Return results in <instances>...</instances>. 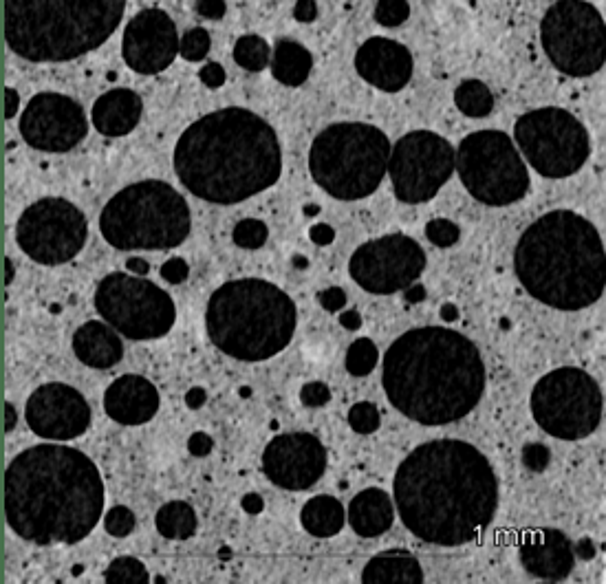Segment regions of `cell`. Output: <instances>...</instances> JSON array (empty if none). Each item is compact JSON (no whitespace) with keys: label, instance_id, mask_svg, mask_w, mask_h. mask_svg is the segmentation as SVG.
Instances as JSON below:
<instances>
[{"label":"cell","instance_id":"obj_1","mask_svg":"<svg viewBox=\"0 0 606 584\" xmlns=\"http://www.w3.org/2000/svg\"><path fill=\"white\" fill-rule=\"evenodd\" d=\"M399 518L430 545L459 547L490 527L499 507V479L472 443L437 439L415 448L395 474Z\"/></svg>","mask_w":606,"mask_h":584},{"label":"cell","instance_id":"obj_2","mask_svg":"<svg viewBox=\"0 0 606 584\" xmlns=\"http://www.w3.org/2000/svg\"><path fill=\"white\" fill-rule=\"evenodd\" d=\"M104 512L100 470L84 452L42 443L9 463L5 514L14 532L36 545H73Z\"/></svg>","mask_w":606,"mask_h":584},{"label":"cell","instance_id":"obj_3","mask_svg":"<svg viewBox=\"0 0 606 584\" xmlns=\"http://www.w3.org/2000/svg\"><path fill=\"white\" fill-rule=\"evenodd\" d=\"M177 177L194 197L230 205L272 188L283 172V148L263 117L221 108L186 128L175 148Z\"/></svg>","mask_w":606,"mask_h":584},{"label":"cell","instance_id":"obj_4","mask_svg":"<svg viewBox=\"0 0 606 584\" xmlns=\"http://www.w3.org/2000/svg\"><path fill=\"white\" fill-rule=\"evenodd\" d=\"M384 391L408 419L443 426L470 415L485 391V366L465 335L421 327L406 331L384 355Z\"/></svg>","mask_w":606,"mask_h":584},{"label":"cell","instance_id":"obj_5","mask_svg":"<svg viewBox=\"0 0 606 584\" xmlns=\"http://www.w3.org/2000/svg\"><path fill=\"white\" fill-rule=\"evenodd\" d=\"M604 263L600 232L571 210L540 216L521 236L514 256L527 294L560 311H580L602 298Z\"/></svg>","mask_w":606,"mask_h":584},{"label":"cell","instance_id":"obj_6","mask_svg":"<svg viewBox=\"0 0 606 584\" xmlns=\"http://www.w3.org/2000/svg\"><path fill=\"white\" fill-rule=\"evenodd\" d=\"M124 12V0H7L5 40L29 62H67L102 47Z\"/></svg>","mask_w":606,"mask_h":584},{"label":"cell","instance_id":"obj_7","mask_svg":"<svg viewBox=\"0 0 606 584\" xmlns=\"http://www.w3.org/2000/svg\"><path fill=\"white\" fill-rule=\"evenodd\" d=\"M296 320L294 300L261 278L225 283L214 291L205 313L212 344L243 362L278 355L294 338Z\"/></svg>","mask_w":606,"mask_h":584},{"label":"cell","instance_id":"obj_8","mask_svg":"<svg viewBox=\"0 0 606 584\" xmlns=\"http://www.w3.org/2000/svg\"><path fill=\"white\" fill-rule=\"evenodd\" d=\"M190 208L164 181H139L104 205L100 232L117 250H172L190 234Z\"/></svg>","mask_w":606,"mask_h":584},{"label":"cell","instance_id":"obj_9","mask_svg":"<svg viewBox=\"0 0 606 584\" xmlns=\"http://www.w3.org/2000/svg\"><path fill=\"white\" fill-rule=\"evenodd\" d=\"M391 159V142L371 124H333L313 139L309 170L313 181L340 201L366 199L380 188Z\"/></svg>","mask_w":606,"mask_h":584},{"label":"cell","instance_id":"obj_10","mask_svg":"<svg viewBox=\"0 0 606 584\" xmlns=\"http://www.w3.org/2000/svg\"><path fill=\"white\" fill-rule=\"evenodd\" d=\"M454 170H459L472 197L492 208H505L525 199L532 186L512 137L501 131H479L465 137L459 153H454Z\"/></svg>","mask_w":606,"mask_h":584},{"label":"cell","instance_id":"obj_11","mask_svg":"<svg viewBox=\"0 0 606 584\" xmlns=\"http://www.w3.org/2000/svg\"><path fill=\"white\" fill-rule=\"evenodd\" d=\"M602 410L600 386L582 369H556L534 386L532 413L536 424L556 439L589 437L600 426Z\"/></svg>","mask_w":606,"mask_h":584},{"label":"cell","instance_id":"obj_12","mask_svg":"<svg viewBox=\"0 0 606 584\" xmlns=\"http://www.w3.org/2000/svg\"><path fill=\"white\" fill-rule=\"evenodd\" d=\"M514 139L540 175L565 179L587 164L591 142L587 128L565 108H536L516 122Z\"/></svg>","mask_w":606,"mask_h":584},{"label":"cell","instance_id":"obj_13","mask_svg":"<svg viewBox=\"0 0 606 584\" xmlns=\"http://www.w3.org/2000/svg\"><path fill=\"white\" fill-rule=\"evenodd\" d=\"M95 307L108 327L128 340H157L172 329L175 302L155 283L122 272L108 274L95 291Z\"/></svg>","mask_w":606,"mask_h":584},{"label":"cell","instance_id":"obj_14","mask_svg":"<svg viewBox=\"0 0 606 584\" xmlns=\"http://www.w3.org/2000/svg\"><path fill=\"white\" fill-rule=\"evenodd\" d=\"M540 40L551 64L573 78H587L604 67V20L582 0H560L540 23Z\"/></svg>","mask_w":606,"mask_h":584},{"label":"cell","instance_id":"obj_15","mask_svg":"<svg viewBox=\"0 0 606 584\" xmlns=\"http://www.w3.org/2000/svg\"><path fill=\"white\" fill-rule=\"evenodd\" d=\"M89 239L84 214L67 199H40L23 212L16 241L40 265H62L82 252Z\"/></svg>","mask_w":606,"mask_h":584},{"label":"cell","instance_id":"obj_16","mask_svg":"<svg viewBox=\"0 0 606 584\" xmlns=\"http://www.w3.org/2000/svg\"><path fill=\"white\" fill-rule=\"evenodd\" d=\"M388 172L399 201L426 203L452 177L454 148L437 133L413 131L391 148Z\"/></svg>","mask_w":606,"mask_h":584},{"label":"cell","instance_id":"obj_17","mask_svg":"<svg viewBox=\"0 0 606 584\" xmlns=\"http://www.w3.org/2000/svg\"><path fill=\"white\" fill-rule=\"evenodd\" d=\"M426 254L417 241L404 234L382 236V239L357 247L349 261L353 280L369 294L388 296L410 287L424 274Z\"/></svg>","mask_w":606,"mask_h":584},{"label":"cell","instance_id":"obj_18","mask_svg":"<svg viewBox=\"0 0 606 584\" xmlns=\"http://www.w3.org/2000/svg\"><path fill=\"white\" fill-rule=\"evenodd\" d=\"M89 133L84 108L60 93H40L20 117V135L45 153H69Z\"/></svg>","mask_w":606,"mask_h":584},{"label":"cell","instance_id":"obj_19","mask_svg":"<svg viewBox=\"0 0 606 584\" xmlns=\"http://www.w3.org/2000/svg\"><path fill=\"white\" fill-rule=\"evenodd\" d=\"M263 470L278 488L291 492L309 490L327 470V450L309 432L278 435L263 452Z\"/></svg>","mask_w":606,"mask_h":584},{"label":"cell","instance_id":"obj_20","mask_svg":"<svg viewBox=\"0 0 606 584\" xmlns=\"http://www.w3.org/2000/svg\"><path fill=\"white\" fill-rule=\"evenodd\" d=\"M179 53L177 25L164 9H144L124 29L122 56L135 73L166 71Z\"/></svg>","mask_w":606,"mask_h":584},{"label":"cell","instance_id":"obj_21","mask_svg":"<svg viewBox=\"0 0 606 584\" xmlns=\"http://www.w3.org/2000/svg\"><path fill=\"white\" fill-rule=\"evenodd\" d=\"M27 424L42 439L69 441L91 426V406L67 384H45L31 393Z\"/></svg>","mask_w":606,"mask_h":584},{"label":"cell","instance_id":"obj_22","mask_svg":"<svg viewBox=\"0 0 606 584\" xmlns=\"http://www.w3.org/2000/svg\"><path fill=\"white\" fill-rule=\"evenodd\" d=\"M355 69L375 89L397 93L413 78V56L395 40L371 38L357 49Z\"/></svg>","mask_w":606,"mask_h":584},{"label":"cell","instance_id":"obj_23","mask_svg":"<svg viewBox=\"0 0 606 584\" xmlns=\"http://www.w3.org/2000/svg\"><path fill=\"white\" fill-rule=\"evenodd\" d=\"M523 567L540 580H565L576 565L571 540L558 529H540L529 534L521 547Z\"/></svg>","mask_w":606,"mask_h":584},{"label":"cell","instance_id":"obj_24","mask_svg":"<svg viewBox=\"0 0 606 584\" xmlns=\"http://www.w3.org/2000/svg\"><path fill=\"white\" fill-rule=\"evenodd\" d=\"M157 388L139 375H124L115 380L104 393V410L117 424L142 426L159 410Z\"/></svg>","mask_w":606,"mask_h":584},{"label":"cell","instance_id":"obj_25","mask_svg":"<svg viewBox=\"0 0 606 584\" xmlns=\"http://www.w3.org/2000/svg\"><path fill=\"white\" fill-rule=\"evenodd\" d=\"M142 97L131 89H113L104 93L93 106V124L106 137H124L133 133L142 120Z\"/></svg>","mask_w":606,"mask_h":584},{"label":"cell","instance_id":"obj_26","mask_svg":"<svg viewBox=\"0 0 606 584\" xmlns=\"http://www.w3.org/2000/svg\"><path fill=\"white\" fill-rule=\"evenodd\" d=\"M73 351L78 360L93 369H111L124 358V344L106 322H86L73 335Z\"/></svg>","mask_w":606,"mask_h":584},{"label":"cell","instance_id":"obj_27","mask_svg":"<svg viewBox=\"0 0 606 584\" xmlns=\"http://www.w3.org/2000/svg\"><path fill=\"white\" fill-rule=\"evenodd\" d=\"M393 501L384 490H364L355 496L349 507V523L355 534L375 538L386 534L393 525Z\"/></svg>","mask_w":606,"mask_h":584},{"label":"cell","instance_id":"obj_28","mask_svg":"<svg viewBox=\"0 0 606 584\" xmlns=\"http://www.w3.org/2000/svg\"><path fill=\"white\" fill-rule=\"evenodd\" d=\"M364 584H421L424 571L419 560L402 549L377 554L362 573Z\"/></svg>","mask_w":606,"mask_h":584},{"label":"cell","instance_id":"obj_29","mask_svg":"<svg viewBox=\"0 0 606 584\" xmlns=\"http://www.w3.org/2000/svg\"><path fill=\"white\" fill-rule=\"evenodd\" d=\"M313 67L311 53L294 40H280L274 49L272 73L278 82L287 86H300L307 82Z\"/></svg>","mask_w":606,"mask_h":584},{"label":"cell","instance_id":"obj_30","mask_svg":"<svg viewBox=\"0 0 606 584\" xmlns=\"http://www.w3.org/2000/svg\"><path fill=\"white\" fill-rule=\"evenodd\" d=\"M300 523L311 536H335L344 527V507L333 496H316V499L307 501V505L302 507Z\"/></svg>","mask_w":606,"mask_h":584},{"label":"cell","instance_id":"obj_31","mask_svg":"<svg viewBox=\"0 0 606 584\" xmlns=\"http://www.w3.org/2000/svg\"><path fill=\"white\" fill-rule=\"evenodd\" d=\"M159 534L168 540H188L197 532V514L183 501H175L161 507L155 516Z\"/></svg>","mask_w":606,"mask_h":584},{"label":"cell","instance_id":"obj_32","mask_svg":"<svg viewBox=\"0 0 606 584\" xmlns=\"http://www.w3.org/2000/svg\"><path fill=\"white\" fill-rule=\"evenodd\" d=\"M454 102H457L459 111L472 120H481L494 111L492 91L479 80H465L459 84V89L454 91Z\"/></svg>","mask_w":606,"mask_h":584},{"label":"cell","instance_id":"obj_33","mask_svg":"<svg viewBox=\"0 0 606 584\" xmlns=\"http://www.w3.org/2000/svg\"><path fill=\"white\" fill-rule=\"evenodd\" d=\"M269 45L261 36H241L234 45V60L247 71H263L269 64Z\"/></svg>","mask_w":606,"mask_h":584},{"label":"cell","instance_id":"obj_34","mask_svg":"<svg viewBox=\"0 0 606 584\" xmlns=\"http://www.w3.org/2000/svg\"><path fill=\"white\" fill-rule=\"evenodd\" d=\"M104 580L108 584H144L148 582V571L137 558L122 556L108 565Z\"/></svg>","mask_w":606,"mask_h":584},{"label":"cell","instance_id":"obj_35","mask_svg":"<svg viewBox=\"0 0 606 584\" xmlns=\"http://www.w3.org/2000/svg\"><path fill=\"white\" fill-rule=\"evenodd\" d=\"M377 358H380L377 346L369 338H360L351 344L349 353H346V369L355 377H364L375 369Z\"/></svg>","mask_w":606,"mask_h":584},{"label":"cell","instance_id":"obj_36","mask_svg":"<svg viewBox=\"0 0 606 584\" xmlns=\"http://www.w3.org/2000/svg\"><path fill=\"white\" fill-rule=\"evenodd\" d=\"M234 243L245 250H258L267 241V225L258 219H245L234 227Z\"/></svg>","mask_w":606,"mask_h":584},{"label":"cell","instance_id":"obj_37","mask_svg":"<svg viewBox=\"0 0 606 584\" xmlns=\"http://www.w3.org/2000/svg\"><path fill=\"white\" fill-rule=\"evenodd\" d=\"M210 45H212V38L208 34V29L194 27L188 31L186 36H183V40H179V53L188 62H199L208 56Z\"/></svg>","mask_w":606,"mask_h":584},{"label":"cell","instance_id":"obj_38","mask_svg":"<svg viewBox=\"0 0 606 584\" xmlns=\"http://www.w3.org/2000/svg\"><path fill=\"white\" fill-rule=\"evenodd\" d=\"M349 424L357 435H371V432L380 428V410L369 402L355 404L349 413Z\"/></svg>","mask_w":606,"mask_h":584},{"label":"cell","instance_id":"obj_39","mask_svg":"<svg viewBox=\"0 0 606 584\" xmlns=\"http://www.w3.org/2000/svg\"><path fill=\"white\" fill-rule=\"evenodd\" d=\"M410 16V5L406 0H382L375 5V20L384 27H399Z\"/></svg>","mask_w":606,"mask_h":584},{"label":"cell","instance_id":"obj_40","mask_svg":"<svg viewBox=\"0 0 606 584\" xmlns=\"http://www.w3.org/2000/svg\"><path fill=\"white\" fill-rule=\"evenodd\" d=\"M104 527L111 536L124 538L135 529V514L128 510V507L117 505V507H113V510H108Z\"/></svg>","mask_w":606,"mask_h":584},{"label":"cell","instance_id":"obj_41","mask_svg":"<svg viewBox=\"0 0 606 584\" xmlns=\"http://www.w3.org/2000/svg\"><path fill=\"white\" fill-rule=\"evenodd\" d=\"M426 236L428 241H432L439 247H452L459 241V225L452 223L448 219H435L426 225Z\"/></svg>","mask_w":606,"mask_h":584},{"label":"cell","instance_id":"obj_42","mask_svg":"<svg viewBox=\"0 0 606 584\" xmlns=\"http://www.w3.org/2000/svg\"><path fill=\"white\" fill-rule=\"evenodd\" d=\"M331 399V391L327 384L322 382H309L302 386L300 391V402L309 406V408H320V406H327Z\"/></svg>","mask_w":606,"mask_h":584},{"label":"cell","instance_id":"obj_43","mask_svg":"<svg viewBox=\"0 0 606 584\" xmlns=\"http://www.w3.org/2000/svg\"><path fill=\"white\" fill-rule=\"evenodd\" d=\"M549 459V448L543 446V443H529V446L523 448V463L529 470L543 472L549 465Z\"/></svg>","mask_w":606,"mask_h":584},{"label":"cell","instance_id":"obj_44","mask_svg":"<svg viewBox=\"0 0 606 584\" xmlns=\"http://www.w3.org/2000/svg\"><path fill=\"white\" fill-rule=\"evenodd\" d=\"M188 274H190V267L186 261H183V258H170V261H166L164 267H161V276H164L172 285L183 283V280L188 278Z\"/></svg>","mask_w":606,"mask_h":584},{"label":"cell","instance_id":"obj_45","mask_svg":"<svg viewBox=\"0 0 606 584\" xmlns=\"http://www.w3.org/2000/svg\"><path fill=\"white\" fill-rule=\"evenodd\" d=\"M199 78L205 86H210V89H219V86H223V82H225V69L216 62L205 64L199 73Z\"/></svg>","mask_w":606,"mask_h":584},{"label":"cell","instance_id":"obj_46","mask_svg":"<svg viewBox=\"0 0 606 584\" xmlns=\"http://www.w3.org/2000/svg\"><path fill=\"white\" fill-rule=\"evenodd\" d=\"M320 305L327 309V311H340V309H344V305H346V294H344V289H340V287H331V289H327V291H322L320 294Z\"/></svg>","mask_w":606,"mask_h":584},{"label":"cell","instance_id":"obj_47","mask_svg":"<svg viewBox=\"0 0 606 584\" xmlns=\"http://www.w3.org/2000/svg\"><path fill=\"white\" fill-rule=\"evenodd\" d=\"M194 9H197V12H199L203 18H214V20H219V18L225 16L227 5L221 3V0H203V3L194 5Z\"/></svg>","mask_w":606,"mask_h":584},{"label":"cell","instance_id":"obj_48","mask_svg":"<svg viewBox=\"0 0 606 584\" xmlns=\"http://www.w3.org/2000/svg\"><path fill=\"white\" fill-rule=\"evenodd\" d=\"M212 446L214 443L208 435H205V432H197V435H192L188 441V448L194 457H205V454L212 450Z\"/></svg>","mask_w":606,"mask_h":584},{"label":"cell","instance_id":"obj_49","mask_svg":"<svg viewBox=\"0 0 606 584\" xmlns=\"http://www.w3.org/2000/svg\"><path fill=\"white\" fill-rule=\"evenodd\" d=\"M294 16L300 23H313L318 18V5L313 0H300V3H296Z\"/></svg>","mask_w":606,"mask_h":584},{"label":"cell","instance_id":"obj_50","mask_svg":"<svg viewBox=\"0 0 606 584\" xmlns=\"http://www.w3.org/2000/svg\"><path fill=\"white\" fill-rule=\"evenodd\" d=\"M309 236H311V241L316 243V245H329V243L335 239V232H333V227H331V225L318 223V225H313V227H311Z\"/></svg>","mask_w":606,"mask_h":584},{"label":"cell","instance_id":"obj_51","mask_svg":"<svg viewBox=\"0 0 606 584\" xmlns=\"http://www.w3.org/2000/svg\"><path fill=\"white\" fill-rule=\"evenodd\" d=\"M340 324L344 329L349 331H357L362 327V316L357 311H342L340 313Z\"/></svg>","mask_w":606,"mask_h":584},{"label":"cell","instance_id":"obj_52","mask_svg":"<svg viewBox=\"0 0 606 584\" xmlns=\"http://www.w3.org/2000/svg\"><path fill=\"white\" fill-rule=\"evenodd\" d=\"M263 499L258 494H247L243 499V510L247 514H261L263 512Z\"/></svg>","mask_w":606,"mask_h":584},{"label":"cell","instance_id":"obj_53","mask_svg":"<svg viewBox=\"0 0 606 584\" xmlns=\"http://www.w3.org/2000/svg\"><path fill=\"white\" fill-rule=\"evenodd\" d=\"M205 397L208 395H205L203 388H192L186 397V404H188V408H201L205 404Z\"/></svg>","mask_w":606,"mask_h":584},{"label":"cell","instance_id":"obj_54","mask_svg":"<svg viewBox=\"0 0 606 584\" xmlns=\"http://www.w3.org/2000/svg\"><path fill=\"white\" fill-rule=\"evenodd\" d=\"M406 302H421L426 298V289H424V285H410V287H406Z\"/></svg>","mask_w":606,"mask_h":584},{"label":"cell","instance_id":"obj_55","mask_svg":"<svg viewBox=\"0 0 606 584\" xmlns=\"http://www.w3.org/2000/svg\"><path fill=\"white\" fill-rule=\"evenodd\" d=\"M126 267L131 269V272L135 274V276H146L148 274V263L144 261V258H128V263H126Z\"/></svg>","mask_w":606,"mask_h":584},{"label":"cell","instance_id":"obj_56","mask_svg":"<svg viewBox=\"0 0 606 584\" xmlns=\"http://www.w3.org/2000/svg\"><path fill=\"white\" fill-rule=\"evenodd\" d=\"M578 556L580 558H584V560H591L593 556H595V547H593V543L589 538H584V540H580V545H578Z\"/></svg>","mask_w":606,"mask_h":584},{"label":"cell","instance_id":"obj_57","mask_svg":"<svg viewBox=\"0 0 606 584\" xmlns=\"http://www.w3.org/2000/svg\"><path fill=\"white\" fill-rule=\"evenodd\" d=\"M5 97H7V117H14L18 111V93L14 89H7Z\"/></svg>","mask_w":606,"mask_h":584},{"label":"cell","instance_id":"obj_58","mask_svg":"<svg viewBox=\"0 0 606 584\" xmlns=\"http://www.w3.org/2000/svg\"><path fill=\"white\" fill-rule=\"evenodd\" d=\"M439 313H441V320H446V322L459 320V309L454 307V305H450V302H448V305H443Z\"/></svg>","mask_w":606,"mask_h":584},{"label":"cell","instance_id":"obj_59","mask_svg":"<svg viewBox=\"0 0 606 584\" xmlns=\"http://www.w3.org/2000/svg\"><path fill=\"white\" fill-rule=\"evenodd\" d=\"M5 410H7V430H14V421H16L14 406H12V404H7Z\"/></svg>","mask_w":606,"mask_h":584},{"label":"cell","instance_id":"obj_60","mask_svg":"<svg viewBox=\"0 0 606 584\" xmlns=\"http://www.w3.org/2000/svg\"><path fill=\"white\" fill-rule=\"evenodd\" d=\"M12 276H14V269H12V261H7V280L12 283Z\"/></svg>","mask_w":606,"mask_h":584}]
</instances>
